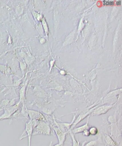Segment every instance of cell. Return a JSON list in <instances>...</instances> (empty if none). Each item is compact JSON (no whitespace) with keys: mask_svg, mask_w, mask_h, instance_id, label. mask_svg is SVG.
<instances>
[{"mask_svg":"<svg viewBox=\"0 0 122 146\" xmlns=\"http://www.w3.org/2000/svg\"><path fill=\"white\" fill-rule=\"evenodd\" d=\"M89 131L90 135H96L98 132L97 129L95 127H91Z\"/></svg>","mask_w":122,"mask_h":146,"instance_id":"obj_7","label":"cell"},{"mask_svg":"<svg viewBox=\"0 0 122 146\" xmlns=\"http://www.w3.org/2000/svg\"><path fill=\"white\" fill-rule=\"evenodd\" d=\"M5 110L4 114L0 116V120L5 119H7L10 117L11 115L17 110V107L13 106L12 107L7 108Z\"/></svg>","mask_w":122,"mask_h":146,"instance_id":"obj_3","label":"cell"},{"mask_svg":"<svg viewBox=\"0 0 122 146\" xmlns=\"http://www.w3.org/2000/svg\"><path fill=\"white\" fill-rule=\"evenodd\" d=\"M34 128L33 122L30 120L26 125V128L23 133H27L28 140H29V146H31V140L32 134H33Z\"/></svg>","mask_w":122,"mask_h":146,"instance_id":"obj_1","label":"cell"},{"mask_svg":"<svg viewBox=\"0 0 122 146\" xmlns=\"http://www.w3.org/2000/svg\"><path fill=\"white\" fill-rule=\"evenodd\" d=\"M113 105H104L100 107L97 109L95 110L92 113V116H98L99 115L105 114L111 109Z\"/></svg>","mask_w":122,"mask_h":146,"instance_id":"obj_2","label":"cell"},{"mask_svg":"<svg viewBox=\"0 0 122 146\" xmlns=\"http://www.w3.org/2000/svg\"><path fill=\"white\" fill-rule=\"evenodd\" d=\"M56 132L58 137L59 144L61 146L63 145L66 139V133H64L62 132L59 129L55 128Z\"/></svg>","mask_w":122,"mask_h":146,"instance_id":"obj_4","label":"cell"},{"mask_svg":"<svg viewBox=\"0 0 122 146\" xmlns=\"http://www.w3.org/2000/svg\"><path fill=\"white\" fill-rule=\"evenodd\" d=\"M96 144V141H92L86 145V146H93Z\"/></svg>","mask_w":122,"mask_h":146,"instance_id":"obj_9","label":"cell"},{"mask_svg":"<svg viewBox=\"0 0 122 146\" xmlns=\"http://www.w3.org/2000/svg\"><path fill=\"white\" fill-rule=\"evenodd\" d=\"M89 118H88V122L85 124L73 130L72 131L73 133L74 134H78V133L83 132L84 130L88 129H89Z\"/></svg>","mask_w":122,"mask_h":146,"instance_id":"obj_6","label":"cell"},{"mask_svg":"<svg viewBox=\"0 0 122 146\" xmlns=\"http://www.w3.org/2000/svg\"><path fill=\"white\" fill-rule=\"evenodd\" d=\"M54 146H61V145H60V144H58L57 145H54Z\"/></svg>","mask_w":122,"mask_h":146,"instance_id":"obj_10","label":"cell"},{"mask_svg":"<svg viewBox=\"0 0 122 146\" xmlns=\"http://www.w3.org/2000/svg\"><path fill=\"white\" fill-rule=\"evenodd\" d=\"M84 135L86 137H89L90 135V133L89 130L88 129H86L83 132Z\"/></svg>","mask_w":122,"mask_h":146,"instance_id":"obj_8","label":"cell"},{"mask_svg":"<svg viewBox=\"0 0 122 146\" xmlns=\"http://www.w3.org/2000/svg\"><path fill=\"white\" fill-rule=\"evenodd\" d=\"M27 112L30 117L31 120H38L39 119H40L41 118L40 117L42 116L41 114L37 111H35L27 110Z\"/></svg>","mask_w":122,"mask_h":146,"instance_id":"obj_5","label":"cell"}]
</instances>
